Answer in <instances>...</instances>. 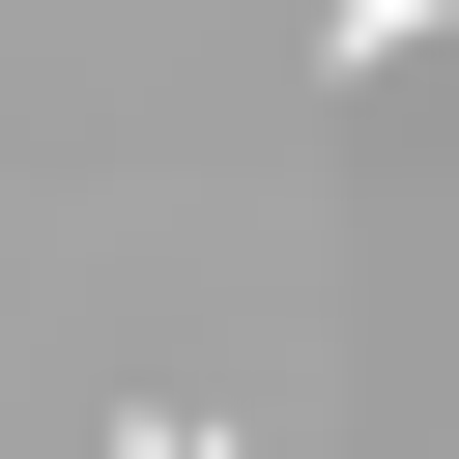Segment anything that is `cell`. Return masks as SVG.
<instances>
[{
    "mask_svg": "<svg viewBox=\"0 0 459 459\" xmlns=\"http://www.w3.org/2000/svg\"><path fill=\"white\" fill-rule=\"evenodd\" d=\"M402 29H459V0H344V57H402Z\"/></svg>",
    "mask_w": 459,
    "mask_h": 459,
    "instance_id": "2",
    "label": "cell"
},
{
    "mask_svg": "<svg viewBox=\"0 0 459 459\" xmlns=\"http://www.w3.org/2000/svg\"><path fill=\"white\" fill-rule=\"evenodd\" d=\"M115 459H230V430H201V402H115Z\"/></svg>",
    "mask_w": 459,
    "mask_h": 459,
    "instance_id": "1",
    "label": "cell"
}]
</instances>
